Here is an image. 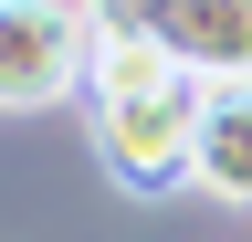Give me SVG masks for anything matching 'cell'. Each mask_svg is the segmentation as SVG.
Here are the masks:
<instances>
[{"mask_svg":"<svg viewBox=\"0 0 252 242\" xmlns=\"http://www.w3.org/2000/svg\"><path fill=\"white\" fill-rule=\"evenodd\" d=\"M84 21H94V42H84V116H94L105 169H116L137 200L189 190V147H200V105H210V84L179 74L168 53L147 42L137 11H84Z\"/></svg>","mask_w":252,"mask_h":242,"instance_id":"cell-1","label":"cell"},{"mask_svg":"<svg viewBox=\"0 0 252 242\" xmlns=\"http://www.w3.org/2000/svg\"><path fill=\"white\" fill-rule=\"evenodd\" d=\"M84 42H94V21L63 0H0V105L32 116V105L84 95Z\"/></svg>","mask_w":252,"mask_h":242,"instance_id":"cell-2","label":"cell"},{"mask_svg":"<svg viewBox=\"0 0 252 242\" xmlns=\"http://www.w3.org/2000/svg\"><path fill=\"white\" fill-rule=\"evenodd\" d=\"M147 21V42L168 53L179 74H200V84H252V0H158Z\"/></svg>","mask_w":252,"mask_h":242,"instance_id":"cell-3","label":"cell"},{"mask_svg":"<svg viewBox=\"0 0 252 242\" xmlns=\"http://www.w3.org/2000/svg\"><path fill=\"white\" fill-rule=\"evenodd\" d=\"M189 190H210V200H252V84H210V105H200V147H189Z\"/></svg>","mask_w":252,"mask_h":242,"instance_id":"cell-4","label":"cell"}]
</instances>
